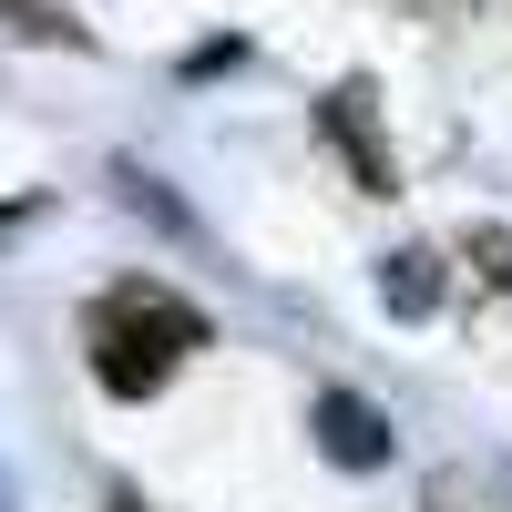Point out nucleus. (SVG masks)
Instances as JSON below:
<instances>
[{
    "instance_id": "nucleus-9",
    "label": "nucleus",
    "mask_w": 512,
    "mask_h": 512,
    "mask_svg": "<svg viewBox=\"0 0 512 512\" xmlns=\"http://www.w3.org/2000/svg\"><path fill=\"white\" fill-rule=\"evenodd\" d=\"M246 62V41H205V52H185V82H216V72H236Z\"/></svg>"
},
{
    "instance_id": "nucleus-10",
    "label": "nucleus",
    "mask_w": 512,
    "mask_h": 512,
    "mask_svg": "<svg viewBox=\"0 0 512 512\" xmlns=\"http://www.w3.org/2000/svg\"><path fill=\"white\" fill-rule=\"evenodd\" d=\"M31 216H52V205H41V195H11V205H0V236H21Z\"/></svg>"
},
{
    "instance_id": "nucleus-4",
    "label": "nucleus",
    "mask_w": 512,
    "mask_h": 512,
    "mask_svg": "<svg viewBox=\"0 0 512 512\" xmlns=\"http://www.w3.org/2000/svg\"><path fill=\"white\" fill-rule=\"evenodd\" d=\"M441 297H451V267H441V246H390L379 256V308L390 318H441Z\"/></svg>"
},
{
    "instance_id": "nucleus-1",
    "label": "nucleus",
    "mask_w": 512,
    "mask_h": 512,
    "mask_svg": "<svg viewBox=\"0 0 512 512\" xmlns=\"http://www.w3.org/2000/svg\"><path fill=\"white\" fill-rule=\"evenodd\" d=\"M82 349H93V379L113 400H154L195 349H216V318L195 297L154 287V277H113L93 308H82Z\"/></svg>"
},
{
    "instance_id": "nucleus-11",
    "label": "nucleus",
    "mask_w": 512,
    "mask_h": 512,
    "mask_svg": "<svg viewBox=\"0 0 512 512\" xmlns=\"http://www.w3.org/2000/svg\"><path fill=\"white\" fill-rule=\"evenodd\" d=\"M113 512H144V502H134V492H113Z\"/></svg>"
},
{
    "instance_id": "nucleus-3",
    "label": "nucleus",
    "mask_w": 512,
    "mask_h": 512,
    "mask_svg": "<svg viewBox=\"0 0 512 512\" xmlns=\"http://www.w3.org/2000/svg\"><path fill=\"white\" fill-rule=\"evenodd\" d=\"M308 431H318V451L338 461V472H390V410L379 400H359V390H318V410H308Z\"/></svg>"
},
{
    "instance_id": "nucleus-7",
    "label": "nucleus",
    "mask_w": 512,
    "mask_h": 512,
    "mask_svg": "<svg viewBox=\"0 0 512 512\" xmlns=\"http://www.w3.org/2000/svg\"><path fill=\"white\" fill-rule=\"evenodd\" d=\"M0 31H21V41H62V52H93V31H82L62 0H0Z\"/></svg>"
},
{
    "instance_id": "nucleus-8",
    "label": "nucleus",
    "mask_w": 512,
    "mask_h": 512,
    "mask_svg": "<svg viewBox=\"0 0 512 512\" xmlns=\"http://www.w3.org/2000/svg\"><path fill=\"white\" fill-rule=\"evenodd\" d=\"M451 256H461L482 287H512V226H461V236H451Z\"/></svg>"
},
{
    "instance_id": "nucleus-5",
    "label": "nucleus",
    "mask_w": 512,
    "mask_h": 512,
    "mask_svg": "<svg viewBox=\"0 0 512 512\" xmlns=\"http://www.w3.org/2000/svg\"><path fill=\"white\" fill-rule=\"evenodd\" d=\"M420 512H512V472L502 461H461V472H441L420 492Z\"/></svg>"
},
{
    "instance_id": "nucleus-6",
    "label": "nucleus",
    "mask_w": 512,
    "mask_h": 512,
    "mask_svg": "<svg viewBox=\"0 0 512 512\" xmlns=\"http://www.w3.org/2000/svg\"><path fill=\"white\" fill-rule=\"evenodd\" d=\"M113 195H123V205H134V216H144V226H164V236H195V205H175V195H164V185L144 175V164H134V154H123V164H113Z\"/></svg>"
},
{
    "instance_id": "nucleus-2",
    "label": "nucleus",
    "mask_w": 512,
    "mask_h": 512,
    "mask_svg": "<svg viewBox=\"0 0 512 512\" xmlns=\"http://www.w3.org/2000/svg\"><path fill=\"white\" fill-rule=\"evenodd\" d=\"M318 134L338 144V164L359 175V195H400V154H390V123H379V82L349 72L318 93Z\"/></svg>"
}]
</instances>
